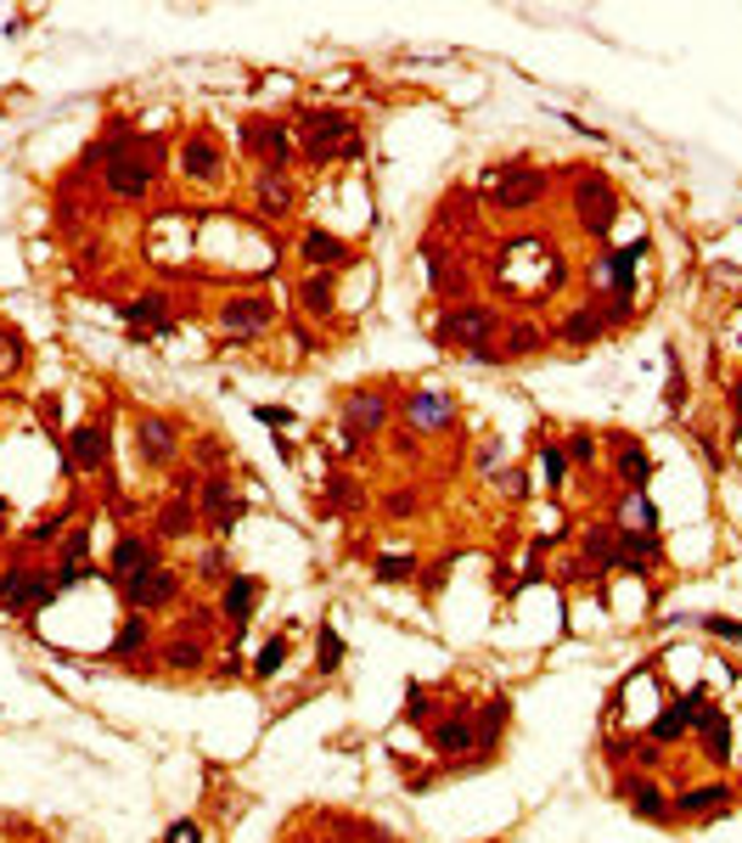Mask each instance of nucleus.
I'll return each mask as SVG.
<instances>
[{
	"instance_id": "1",
	"label": "nucleus",
	"mask_w": 742,
	"mask_h": 843,
	"mask_svg": "<svg viewBox=\"0 0 742 843\" xmlns=\"http://www.w3.org/2000/svg\"><path fill=\"white\" fill-rule=\"evenodd\" d=\"M96 152H102V186L113 191V198H124V203L147 198V191L158 186V175H164V169H158V141L136 136L124 118L108 129V141Z\"/></svg>"
},
{
	"instance_id": "2",
	"label": "nucleus",
	"mask_w": 742,
	"mask_h": 843,
	"mask_svg": "<svg viewBox=\"0 0 742 843\" xmlns=\"http://www.w3.org/2000/svg\"><path fill=\"white\" fill-rule=\"evenodd\" d=\"M299 136H304V158L310 164H327V158H354L361 152V141H354V118L343 108H304L299 113Z\"/></svg>"
},
{
	"instance_id": "3",
	"label": "nucleus",
	"mask_w": 742,
	"mask_h": 843,
	"mask_svg": "<svg viewBox=\"0 0 742 843\" xmlns=\"http://www.w3.org/2000/svg\"><path fill=\"white\" fill-rule=\"evenodd\" d=\"M545 186L552 180L535 164H501V169L483 175V203H490V214H524L545 198Z\"/></svg>"
},
{
	"instance_id": "4",
	"label": "nucleus",
	"mask_w": 742,
	"mask_h": 843,
	"mask_svg": "<svg viewBox=\"0 0 742 843\" xmlns=\"http://www.w3.org/2000/svg\"><path fill=\"white\" fill-rule=\"evenodd\" d=\"M62 591H56V568H35V563H17L0 574V613H12V619H23V613H40L51 607Z\"/></svg>"
},
{
	"instance_id": "5",
	"label": "nucleus",
	"mask_w": 742,
	"mask_h": 843,
	"mask_svg": "<svg viewBox=\"0 0 742 843\" xmlns=\"http://www.w3.org/2000/svg\"><path fill=\"white\" fill-rule=\"evenodd\" d=\"M495 310L490 304H450L439 320H433V338L444 343V349H456V354H467V349H478V343H495Z\"/></svg>"
},
{
	"instance_id": "6",
	"label": "nucleus",
	"mask_w": 742,
	"mask_h": 843,
	"mask_svg": "<svg viewBox=\"0 0 742 843\" xmlns=\"http://www.w3.org/2000/svg\"><path fill=\"white\" fill-rule=\"evenodd\" d=\"M198 512L209 517V534L231 540L237 524H242V512H248V501L237 495V483L225 478V473H209V478L198 483Z\"/></svg>"
},
{
	"instance_id": "7",
	"label": "nucleus",
	"mask_w": 742,
	"mask_h": 843,
	"mask_svg": "<svg viewBox=\"0 0 742 843\" xmlns=\"http://www.w3.org/2000/svg\"><path fill=\"white\" fill-rule=\"evenodd\" d=\"M136 456H141V467H152V473L175 467L180 433H175L169 416H158V411H141V416H136Z\"/></svg>"
},
{
	"instance_id": "8",
	"label": "nucleus",
	"mask_w": 742,
	"mask_h": 843,
	"mask_svg": "<svg viewBox=\"0 0 742 843\" xmlns=\"http://www.w3.org/2000/svg\"><path fill=\"white\" fill-rule=\"evenodd\" d=\"M214 320H219L225 338H260L271 320H276V304L265 293H231V299L214 310Z\"/></svg>"
},
{
	"instance_id": "9",
	"label": "nucleus",
	"mask_w": 742,
	"mask_h": 843,
	"mask_svg": "<svg viewBox=\"0 0 742 843\" xmlns=\"http://www.w3.org/2000/svg\"><path fill=\"white\" fill-rule=\"evenodd\" d=\"M118 596H124V607H130V613H164V607L180 596V574L158 563V568H147V574H136V579H124Z\"/></svg>"
},
{
	"instance_id": "10",
	"label": "nucleus",
	"mask_w": 742,
	"mask_h": 843,
	"mask_svg": "<svg viewBox=\"0 0 742 843\" xmlns=\"http://www.w3.org/2000/svg\"><path fill=\"white\" fill-rule=\"evenodd\" d=\"M175 169L186 180H198V186H219L225 175V147L209 136V129H191V136L175 147Z\"/></svg>"
},
{
	"instance_id": "11",
	"label": "nucleus",
	"mask_w": 742,
	"mask_h": 843,
	"mask_svg": "<svg viewBox=\"0 0 742 843\" xmlns=\"http://www.w3.org/2000/svg\"><path fill=\"white\" fill-rule=\"evenodd\" d=\"M118 315L124 320H130V332L141 338V332H169L175 327V299L164 293V287H147V293H130V299H124L118 304Z\"/></svg>"
},
{
	"instance_id": "12",
	"label": "nucleus",
	"mask_w": 742,
	"mask_h": 843,
	"mask_svg": "<svg viewBox=\"0 0 742 843\" xmlns=\"http://www.w3.org/2000/svg\"><path fill=\"white\" fill-rule=\"evenodd\" d=\"M147 568H158V540H152V534H118L113 557H108V586L118 591L124 579H136V574H147Z\"/></svg>"
},
{
	"instance_id": "13",
	"label": "nucleus",
	"mask_w": 742,
	"mask_h": 843,
	"mask_svg": "<svg viewBox=\"0 0 742 843\" xmlns=\"http://www.w3.org/2000/svg\"><path fill=\"white\" fill-rule=\"evenodd\" d=\"M574 203H579V225H586V231H596V237H607L613 214H619V203H613V186H607L602 175H579Z\"/></svg>"
},
{
	"instance_id": "14",
	"label": "nucleus",
	"mask_w": 742,
	"mask_h": 843,
	"mask_svg": "<svg viewBox=\"0 0 742 843\" xmlns=\"http://www.w3.org/2000/svg\"><path fill=\"white\" fill-rule=\"evenodd\" d=\"M113 456V439H108V421H79L68 433V467L74 473H102Z\"/></svg>"
},
{
	"instance_id": "15",
	"label": "nucleus",
	"mask_w": 742,
	"mask_h": 843,
	"mask_svg": "<svg viewBox=\"0 0 742 843\" xmlns=\"http://www.w3.org/2000/svg\"><path fill=\"white\" fill-rule=\"evenodd\" d=\"M428 737H433V754H439V759H462V754L478 748V731H473V715H467V708H450L444 720L428 726Z\"/></svg>"
},
{
	"instance_id": "16",
	"label": "nucleus",
	"mask_w": 742,
	"mask_h": 843,
	"mask_svg": "<svg viewBox=\"0 0 742 843\" xmlns=\"http://www.w3.org/2000/svg\"><path fill=\"white\" fill-rule=\"evenodd\" d=\"M253 607H260V579H253V574H231V579H225V591H219V619L242 636L248 619H253Z\"/></svg>"
},
{
	"instance_id": "17",
	"label": "nucleus",
	"mask_w": 742,
	"mask_h": 843,
	"mask_svg": "<svg viewBox=\"0 0 742 843\" xmlns=\"http://www.w3.org/2000/svg\"><path fill=\"white\" fill-rule=\"evenodd\" d=\"M731 798H737L731 782H703V788H687L669 809H675V816H687V821H708V816H726Z\"/></svg>"
},
{
	"instance_id": "18",
	"label": "nucleus",
	"mask_w": 742,
	"mask_h": 843,
	"mask_svg": "<svg viewBox=\"0 0 742 843\" xmlns=\"http://www.w3.org/2000/svg\"><path fill=\"white\" fill-rule=\"evenodd\" d=\"M641 259H647V242H630V248H619V253H607L602 265H596V276H607L613 281V299L619 304H630V293H636V270H641Z\"/></svg>"
},
{
	"instance_id": "19",
	"label": "nucleus",
	"mask_w": 742,
	"mask_h": 843,
	"mask_svg": "<svg viewBox=\"0 0 742 843\" xmlns=\"http://www.w3.org/2000/svg\"><path fill=\"white\" fill-rule=\"evenodd\" d=\"M299 259H304L310 270H343V265H354V248L343 237H332V231H304Z\"/></svg>"
},
{
	"instance_id": "20",
	"label": "nucleus",
	"mask_w": 742,
	"mask_h": 843,
	"mask_svg": "<svg viewBox=\"0 0 742 843\" xmlns=\"http://www.w3.org/2000/svg\"><path fill=\"white\" fill-rule=\"evenodd\" d=\"M389 411H394V405L382 400V394L361 388V394H349V400H343V428H349V433H361V439H372L382 421H389Z\"/></svg>"
},
{
	"instance_id": "21",
	"label": "nucleus",
	"mask_w": 742,
	"mask_h": 843,
	"mask_svg": "<svg viewBox=\"0 0 742 843\" xmlns=\"http://www.w3.org/2000/svg\"><path fill=\"white\" fill-rule=\"evenodd\" d=\"M619 793L630 798V809H636V816L641 821H669L675 816V809H669V798H664V788L658 782H647V776H625V782H619Z\"/></svg>"
},
{
	"instance_id": "22",
	"label": "nucleus",
	"mask_w": 742,
	"mask_h": 843,
	"mask_svg": "<svg viewBox=\"0 0 742 843\" xmlns=\"http://www.w3.org/2000/svg\"><path fill=\"white\" fill-rule=\"evenodd\" d=\"M405 416L416 421V428H450L456 421V400L450 394H433V388H423V394H405Z\"/></svg>"
},
{
	"instance_id": "23",
	"label": "nucleus",
	"mask_w": 742,
	"mask_h": 843,
	"mask_svg": "<svg viewBox=\"0 0 742 843\" xmlns=\"http://www.w3.org/2000/svg\"><path fill=\"white\" fill-rule=\"evenodd\" d=\"M602 332H607V315H602L596 304H579V310H568V315L557 320V338H563V343H574V349L596 343Z\"/></svg>"
},
{
	"instance_id": "24",
	"label": "nucleus",
	"mask_w": 742,
	"mask_h": 843,
	"mask_svg": "<svg viewBox=\"0 0 742 843\" xmlns=\"http://www.w3.org/2000/svg\"><path fill=\"white\" fill-rule=\"evenodd\" d=\"M260 158H265V169H281L287 175V158H293V124L260 118Z\"/></svg>"
},
{
	"instance_id": "25",
	"label": "nucleus",
	"mask_w": 742,
	"mask_h": 843,
	"mask_svg": "<svg viewBox=\"0 0 742 843\" xmlns=\"http://www.w3.org/2000/svg\"><path fill=\"white\" fill-rule=\"evenodd\" d=\"M613 467H619V483H625V490H647V478H653V456H647L636 439H619V456H613Z\"/></svg>"
},
{
	"instance_id": "26",
	"label": "nucleus",
	"mask_w": 742,
	"mask_h": 843,
	"mask_svg": "<svg viewBox=\"0 0 742 843\" xmlns=\"http://www.w3.org/2000/svg\"><path fill=\"white\" fill-rule=\"evenodd\" d=\"M506 720H512V697H490L473 715V731H478V754H490L495 742H501V731H506Z\"/></svg>"
},
{
	"instance_id": "27",
	"label": "nucleus",
	"mask_w": 742,
	"mask_h": 843,
	"mask_svg": "<svg viewBox=\"0 0 742 843\" xmlns=\"http://www.w3.org/2000/svg\"><path fill=\"white\" fill-rule=\"evenodd\" d=\"M191 529H198V506H191L186 495H169L164 506H158V540H186Z\"/></svg>"
},
{
	"instance_id": "28",
	"label": "nucleus",
	"mask_w": 742,
	"mask_h": 843,
	"mask_svg": "<svg viewBox=\"0 0 742 843\" xmlns=\"http://www.w3.org/2000/svg\"><path fill=\"white\" fill-rule=\"evenodd\" d=\"M260 214L265 219H287L293 214V186L281 169H260Z\"/></svg>"
},
{
	"instance_id": "29",
	"label": "nucleus",
	"mask_w": 742,
	"mask_h": 843,
	"mask_svg": "<svg viewBox=\"0 0 742 843\" xmlns=\"http://www.w3.org/2000/svg\"><path fill=\"white\" fill-rule=\"evenodd\" d=\"M579 545H586V557L596 563V574H619V529H586L579 534Z\"/></svg>"
},
{
	"instance_id": "30",
	"label": "nucleus",
	"mask_w": 742,
	"mask_h": 843,
	"mask_svg": "<svg viewBox=\"0 0 742 843\" xmlns=\"http://www.w3.org/2000/svg\"><path fill=\"white\" fill-rule=\"evenodd\" d=\"M147 646H152V619L130 613V619L118 625V636H113V646H108V658H136V653H147Z\"/></svg>"
},
{
	"instance_id": "31",
	"label": "nucleus",
	"mask_w": 742,
	"mask_h": 843,
	"mask_svg": "<svg viewBox=\"0 0 742 843\" xmlns=\"http://www.w3.org/2000/svg\"><path fill=\"white\" fill-rule=\"evenodd\" d=\"M697 737H703V759L708 765H731V720L720 715V708L697 726Z\"/></svg>"
},
{
	"instance_id": "32",
	"label": "nucleus",
	"mask_w": 742,
	"mask_h": 843,
	"mask_svg": "<svg viewBox=\"0 0 742 843\" xmlns=\"http://www.w3.org/2000/svg\"><path fill=\"white\" fill-rule=\"evenodd\" d=\"M299 304H304L315 320H327V315H332V276H327V270H310V276L299 281Z\"/></svg>"
},
{
	"instance_id": "33",
	"label": "nucleus",
	"mask_w": 742,
	"mask_h": 843,
	"mask_svg": "<svg viewBox=\"0 0 742 843\" xmlns=\"http://www.w3.org/2000/svg\"><path fill=\"white\" fill-rule=\"evenodd\" d=\"M366 506V490L354 483L349 473H332L327 478V501H320V512H361Z\"/></svg>"
},
{
	"instance_id": "34",
	"label": "nucleus",
	"mask_w": 742,
	"mask_h": 843,
	"mask_svg": "<svg viewBox=\"0 0 742 843\" xmlns=\"http://www.w3.org/2000/svg\"><path fill=\"white\" fill-rule=\"evenodd\" d=\"M619 529H658V506L647 501V490H625V501H619Z\"/></svg>"
},
{
	"instance_id": "35",
	"label": "nucleus",
	"mask_w": 742,
	"mask_h": 843,
	"mask_svg": "<svg viewBox=\"0 0 742 843\" xmlns=\"http://www.w3.org/2000/svg\"><path fill=\"white\" fill-rule=\"evenodd\" d=\"M203 658H209V646H203L198 636H175V641L164 646V664H169V669H180V675L203 669Z\"/></svg>"
},
{
	"instance_id": "36",
	"label": "nucleus",
	"mask_w": 742,
	"mask_h": 843,
	"mask_svg": "<svg viewBox=\"0 0 742 843\" xmlns=\"http://www.w3.org/2000/svg\"><path fill=\"white\" fill-rule=\"evenodd\" d=\"M687 731H692V720H687V703L675 697V703H664V715L653 720V737H647V742H658V748H664V742H681Z\"/></svg>"
},
{
	"instance_id": "37",
	"label": "nucleus",
	"mask_w": 742,
	"mask_h": 843,
	"mask_svg": "<svg viewBox=\"0 0 742 843\" xmlns=\"http://www.w3.org/2000/svg\"><path fill=\"white\" fill-rule=\"evenodd\" d=\"M23 366H28V343H23V332L0 327V382L23 377Z\"/></svg>"
},
{
	"instance_id": "38",
	"label": "nucleus",
	"mask_w": 742,
	"mask_h": 843,
	"mask_svg": "<svg viewBox=\"0 0 742 843\" xmlns=\"http://www.w3.org/2000/svg\"><path fill=\"white\" fill-rule=\"evenodd\" d=\"M540 349H545L540 327H529V320H512L506 327V361H529V354H540Z\"/></svg>"
},
{
	"instance_id": "39",
	"label": "nucleus",
	"mask_w": 742,
	"mask_h": 843,
	"mask_svg": "<svg viewBox=\"0 0 742 843\" xmlns=\"http://www.w3.org/2000/svg\"><path fill=\"white\" fill-rule=\"evenodd\" d=\"M372 574L382 579V586H405V579L423 574V563L405 557V551H389V557H377V563H372Z\"/></svg>"
},
{
	"instance_id": "40",
	"label": "nucleus",
	"mask_w": 742,
	"mask_h": 843,
	"mask_svg": "<svg viewBox=\"0 0 742 843\" xmlns=\"http://www.w3.org/2000/svg\"><path fill=\"white\" fill-rule=\"evenodd\" d=\"M287 658H293V646H287V636H271V641L260 646V658H253V680H276Z\"/></svg>"
},
{
	"instance_id": "41",
	"label": "nucleus",
	"mask_w": 742,
	"mask_h": 843,
	"mask_svg": "<svg viewBox=\"0 0 742 843\" xmlns=\"http://www.w3.org/2000/svg\"><path fill=\"white\" fill-rule=\"evenodd\" d=\"M338 664H343V636H338L332 625H320V630H315V669L332 675Z\"/></svg>"
},
{
	"instance_id": "42",
	"label": "nucleus",
	"mask_w": 742,
	"mask_h": 843,
	"mask_svg": "<svg viewBox=\"0 0 742 843\" xmlns=\"http://www.w3.org/2000/svg\"><path fill=\"white\" fill-rule=\"evenodd\" d=\"M400 720H405V726H433V692L411 680V687H405V708H400Z\"/></svg>"
},
{
	"instance_id": "43",
	"label": "nucleus",
	"mask_w": 742,
	"mask_h": 843,
	"mask_svg": "<svg viewBox=\"0 0 742 843\" xmlns=\"http://www.w3.org/2000/svg\"><path fill=\"white\" fill-rule=\"evenodd\" d=\"M540 467H545V490H563V478H568L563 439H540Z\"/></svg>"
},
{
	"instance_id": "44",
	"label": "nucleus",
	"mask_w": 742,
	"mask_h": 843,
	"mask_svg": "<svg viewBox=\"0 0 742 843\" xmlns=\"http://www.w3.org/2000/svg\"><path fill=\"white\" fill-rule=\"evenodd\" d=\"M563 456H568L574 467H591V462H596V433H586V428L568 433V439H563Z\"/></svg>"
},
{
	"instance_id": "45",
	"label": "nucleus",
	"mask_w": 742,
	"mask_h": 843,
	"mask_svg": "<svg viewBox=\"0 0 742 843\" xmlns=\"http://www.w3.org/2000/svg\"><path fill=\"white\" fill-rule=\"evenodd\" d=\"M495 490H501L506 501H529V473H524V467H506V473H495Z\"/></svg>"
},
{
	"instance_id": "46",
	"label": "nucleus",
	"mask_w": 742,
	"mask_h": 843,
	"mask_svg": "<svg viewBox=\"0 0 742 843\" xmlns=\"http://www.w3.org/2000/svg\"><path fill=\"white\" fill-rule=\"evenodd\" d=\"M62 529H68V512H51V517H40V524L28 529V545H51Z\"/></svg>"
},
{
	"instance_id": "47",
	"label": "nucleus",
	"mask_w": 742,
	"mask_h": 843,
	"mask_svg": "<svg viewBox=\"0 0 742 843\" xmlns=\"http://www.w3.org/2000/svg\"><path fill=\"white\" fill-rule=\"evenodd\" d=\"M253 416H260L271 433H287V428H293V411H287V405H253Z\"/></svg>"
},
{
	"instance_id": "48",
	"label": "nucleus",
	"mask_w": 742,
	"mask_h": 843,
	"mask_svg": "<svg viewBox=\"0 0 742 843\" xmlns=\"http://www.w3.org/2000/svg\"><path fill=\"white\" fill-rule=\"evenodd\" d=\"M703 630H708V636H720V641H731V646H742V625H737V619H720V613H708Z\"/></svg>"
},
{
	"instance_id": "49",
	"label": "nucleus",
	"mask_w": 742,
	"mask_h": 843,
	"mask_svg": "<svg viewBox=\"0 0 742 843\" xmlns=\"http://www.w3.org/2000/svg\"><path fill=\"white\" fill-rule=\"evenodd\" d=\"M467 361L473 366H506V349L501 343H478V349H467Z\"/></svg>"
},
{
	"instance_id": "50",
	"label": "nucleus",
	"mask_w": 742,
	"mask_h": 843,
	"mask_svg": "<svg viewBox=\"0 0 742 843\" xmlns=\"http://www.w3.org/2000/svg\"><path fill=\"white\" fill-rule=\"evenodd\" d=\"M625 754H630V759H636L641 770H653V765L664 759V754H658V742H630V748H625Z\"/></svg>"
},
{
	"instance_id": "51",
	"label": "nucleus",
	"mask_w": 742,
	"mask_h": 843,
	"mask_svg": "<svg viewBox=\"0 0 742 843\" xmlns=\"http://www.w3.org/2000/svg\"><path fill=\"white\" fill-rule=\"evenodd\" d=\"M164 843H203V827H198V821H175V827L164 832Z\"/></svg>"
},
{
	"instance_id": "52",
	"label": "nucleus",
	"mask_w": 742,
	"mask_h": 843,
	"mask_svg": "<svg viewBox=\"0 0 742 843\" xmlns=\"http://www.w3.org/2000/svg\"><path fill=\"white\" fill-rule=\"evenodd\" d=\"M85 545H90V534H85V529H68V545H62V563H85Z\"/></svg>"
},
{
	"instance_id": "53",
	"label": "nucleus",
	"mask_w": 742,
	"mask_h": 843,
	"mask_svg": "<svg viewBox=\"0 0 742 843\" xmlns=\"http://www.w3.org/2000/svg\"><path fill=\"white\" fill-rule=\"evenodd\" d=\"M191 456H198V467H219V444L214 439H198V444H191Z\"/></svg>"
},
{
	"instance_id": "54",
	"label": "nucleus",
	"mask_w": 742,
	"mask_h": 843,
	"mask_svg": "<svg viewBox=\"0 0 742 843\" xmlns=\"http://www.w3.org/2000/svg\"><path fill=\"white\" fill-rule=\"evenodd\" d=\"M411 512H416V495L411 490H394L389 495V517H411Z\"/></svg>"
},
{
	"instance_id": "55",
	"label": "nucleus",
	"mask_w": 742,
	"mask_h": 843,
	"mask_svg": "<svg viewBox=\"0 0 742 843\" xmlns=\"http://www.w3.org/2000/svg\"><path fill=\"white\" fill-rule=\"evenodd\" d=\"M203 579H231V574H225V557H219V551H209V557H203Z\"/></svg>"
},
{
	"instance_id": "56",
	"label": "nucleus",
	"mask_w": 742,
	"mask_h": 843,
	"mask_svg": "<svg viewBox=\"0 0 742 843\" xmlns=\"http://www.w3.org/2000/svg\"><path fill=\"white\" fill-rule=\"evenodd\" d=\"M731 411H737V416H742V382H737V388H731Z\"/></svg>"
}]
</instances>
